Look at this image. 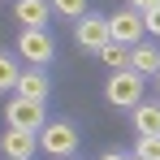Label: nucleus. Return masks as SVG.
<instances>
[{
  "label": "nucleus",
  "instance_id": "1",
  "mask_svg": "<svg viewBox=\"0 0 160 160\" xmlns=\"http://www.w3.org/2000/svg\"><path fill=\"white\" fill-rule=\"evenodd\" d=\"M108 104L112 108H138L143 104V74H134V69H117L104 87Z\"/></svg>",
  "mask_w": 160,
  "mask_h": 160
},
{
  "label": "nucleus",
  "instance_id": "2",
  "mask_svg": "<svg viewBox=\"0 0 160 160\" xmlns=\"http://www.w3.org/2000/svg\"><path fill=\"white\" fill-rule=\"evenodd\" d=\"M39 147L56 160H69L78 152V130L69 126V121H48L43 130H39Z\"/></svg>",
  "mask_w": 160,
  "mask_h": 160
},
{
  "label": "nucleus",
  "instance_id": "3",
  "mask_svg": "<svg viewBox=\"0 0 160 160\" xmlns=\"http://www.w3.org/2000/svg\"><path fill=\"white\" fill-rule=\"evenodd\" d=\"M143 35H147V18H143V13H134V9H117V13L108 18V39H112V43L134 48Z\"/></svg>",
  "mask_w": 160,
  "mask_h": 160
},
{
  "label": "nucleus",
  "instance_id": "4",
  "mask_svg": "<svg viewBox=\"0 0 160 160\" xmlns=\"http://www.w3.org/2000/svg\"><path fill=\"white\" fill-rule=\"evenodd\" d=\"M4 121H9L13 130H35V134L48 126L43 104H39V100H22V95H18V100H9V108H4Z\"/></svg>",
  "mask_w": 160,
  "mask_h": 160
},
{
  "label": "nucleus",
  "instance_id": "5",
  "mask_svg": "<svg viewBox=\"0 0 160 160\" xmlns=\"http://www.w3.org/2000/svg\"><path fill=\"white\" fill-rule=\"evenodd\" d=\"M18 52L26 56L30 65H48V61H52V39H48V30H22V35H18Z\"/></svg>",
  "mask_w": 160,
  "mask_h": 160
},
{
  "label": "nucleus",
  "instance_id": "6",
  "mask_svg": "<svg viewBox=\"0 0 160 160\" xmlns=\"http://www.w3.org/2000/svg\"><path fill=\"white\" fill-rule=\"evenodd\" d=\"M0 147H4V156L9 160H30L35 156V147H39V134L35 130H4V138H0Z\"/></svg>",
  "mask_w": 160,
  "mask_h": 160
},
{
  "label": "nucleus",
  "instance_id": "7",
  "mask_svg": "<svg viewBox=\"0 0 160 160\" xmlns=\"http://www.w3.org/2000/svg\"><path fill=\"white\" fill-rule=\"evenodd\" d=\"M13 18L22 22V30H43L52 18V4L48 0H18L13 4Z\"/></svg>",
  "mask_w": 160,
  "mask_h": 160
},
{
  "label": "nucleus",
  "instance_id": "8",
  "mask_svg": "<svg viewBox=\"0 0 160 160\" xmlns=\"http://www.w3.org/2000/svg\"><path fill=\"white\" fill-rule=\"evenodd\" d=\"M78 43L82 48H91V52H100L108 43V18H95V13H87V18H78Z\"/></svg>",
  "mask_w": 160,
  "mask_h": 160
},
{
  "label": "nucleus",
  "instance_id": "9",
  "mask_svg": "<svg viewBox=\"0 0 160 160\" xmlns=\"http://www.w3.org/2000/svg\"><path fill=\"white\" fill-rule=\"evenodd\" d=\"M13 91H18L22 100H39V104H43V95H48L52 87H48V74H43V69H26V74H18V87H13Z\"/></svg>",
  "mask_w": 160,
  "mask_h": 160
},
{
  "label": "nucleus",
  "instance_id": "10",
  "mask_svg": "<svg viewBox=\"0 0 160 160\" xmlns=\"http://www.w3.org/2000/svg\"><path fill=\"white\" fill-rule=\"evenodd\" d=\"M130 69L143 74V78H147V74L156 78V74H160V52L152 48V43H134V48H130Z\"/></svg>",
  "mask_w": 160,
  "mask_h": 160
},
{
  "label": "nucleus",
  "instance_id": "11",
  "mask_svg": "<svg viewBox=\"0 0 160 160\" xmlns=\"http://www.w3.org/2000/svg\"><path fill=\"white\" fill-rule=\"evenodd\" d=\"M100 61H104L112 74H117V69H130V48H126V43H112V39H108L104 48H100Z\"/></svg>",
  "mask_w": 160,
  "mask_h": 160
},
{
  "label": "nucleus",
  "instance_id": "12",
  "mask_svg": "<svg viewBox=\"0 0 160 160\" xmlns=\"http://www.w3.org/2000/svg\"><path fill=\"white\" fill-rule=\"evenodd\" d=\"M134 126H138V134H160V104H138Z\"/></svg>",
  "mask_w": 160,
  "mask_h": 160
},
{
  "label": "nucleus",
  "instance_id": "13",
  "mask_svg": "<svg viewBox=\"0 0 160 160\" xmlns=\"http://www.w3.org/2000/svg\"><path fill=\"white\" fill-rule=\"evenodd\" d=\"M18 74H22L18 61H13L9 52H0V91H13V87H18Z\"/></svg>",
  "mask_w": 160,
  "mask_h": 160
},
{
  "label": "nucleus",
  "instance_id": "14",
  "mask_svg": "<svg viewBox=\"0 0 160 160\" xmlns=\"http://www.w3.org/2000/svg\"><path fill=\"white\" fill-rule=\"evenodd\" d=\"M134 156H138V160H160V134H138Z\"/></svg>",
  "mask_w": 160,
  "mask_h": 160
},
{
  "label": "nucleus",
  "instance_id": "15",
  "mask_svg": "<svg viewBox=\"0 0 160 160\" xmlns=\"http://www.w3.org/2000/svg\"><path fill=\"white\" fill-rule=\"evenodd\" d=\"M48 4L65 18H87V0H48Z\"/></svg>",
  "mask_w": 160,
  "mask_h": 160
},
{
  "label": "nucleus",
  "instance_id": "16",
  "mask_svg": "<svg viewBox=\"0 0 160 160\" xmlns=\"http://www.w3.org/2000/svg\"><path fill=\"white\" fill-rule=\"evenodd\" d=\"M130 9L147 18V13H156V9H160V0H130Z\"/></svg>",
  "mask_w": 160,
  "mask_h": 160
},
{
  "label": "nucleus",
  "instance_id": "17",
  "mask_svg": "<svg viewBox=\"0 0 160 160\" xmlns=\"http://www.w3.org/2000/svg\"><path fill=\"white\" fill-rule=\"evenodd\" d=\"M147 30H152V35H160V9H156V13H147Z\"/></svg>",
  "mask_w": 160,
  "mask_h": 160
},
{
  "label": "nucleus",
  "instance_id": "18",
  "mask_svg": "<svg viewBox=\"0 0 160 160\" xmlns=\"http://www.w3.org/2000/svg\"><path fill=\"white\" fill-rule=\"evenodd\" d=\"M100 160H130V156H126V152H104Z\"/></svg>",
  "mask_w": 160,
  "mask_h": 160
},
{
  "label": "nucleus",
  "instance_id": "19",
  "mask_svg": "<svg viewBox=\"0 0 160 160\" xmlns=\"http://www.w3.org/2000/svg\"><path fill=\"white\" fill-rule=\"evenodd\" d=\"M156 87H160V74H156Z\"/></svg>",
  "mask_w": 160,
  "mask_h": 160
},
{
  "label": "nucleus",
  "instance_id": "20",
  "mask_svg": "<svg viewBox=\"0 0 160 160\" xmlns=\"http://www.w3.org/2000/svg\"><path fill=\"white\" fill-rule=\"evenodd\" d=\"M130 160H138V156H130Z\"/></svg>",
  "mask_w": 160,
  "mask_h": 160
}]
</instances>
